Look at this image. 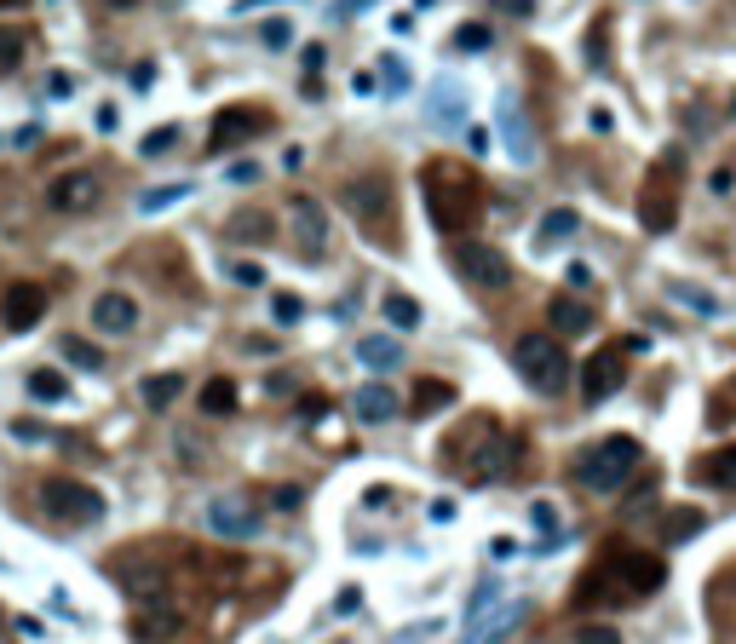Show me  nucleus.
Masks as SVG:
<instances>
[{
  "instance_id": "nucleus-55",
  "label": "nucleus",
  "mask_w": 736,
  "mask_h": 644,
  "mask_svg": "<svg viewBox=\"0 0 736 644\" xmlns=\"http://www.w3.org/2000/svg\"><path fill=\"white\" fill-rule=\"evenodd\" d=\"M0 621H6V616H0Z\"/></svg>"
},
{
  "instance_id": "nucleus-2",
  "label": "nucleus",
  "mask_w": 736,
  "mask_h": 644,
  "mask_svg": "<svg viewBox=\"0 0 736 644\" xmlns=\"http://www.w3.org/2000/svg\"><path fill=\"white\" fill-rule=\"evenodd\" d=\"M512 363H518V374H524L535 391H547V397H558V391L570 386V357L552 345V334H524V340L512 345Z\"/></svg>"
},
{
  "instance_id": "nucleus-7",
  "label": "nucleus",
  "mask_w": 736,
  "mask_h": 644,
  "mask_svg": "<svg viewBox=\"0 0 736 644\" xmlns=\"http://www.w3.org/2000/svg\"><path fill=\"white\" fill-rule=\"evenodd\" d=\"M207 529L219 541H253L259 535V512L242 495H219V501H207Z\"/></svg>"
},
{
  "instance_id": "nucleus-19",
  "label": "nucleus",
  "mask_w": 736,
  "mask_h": 644,
  "mask_svg": "<svg viewBox=\"0 0 736 644\" xmlns=\"http://www.w3.org/2000/svg\"><path fill=\"white\" fill-rule=\"evenodd\" d=\"M547 317H552V328H558V334H570V340L593 328V311H587L581 299H570V294H564V299H552V311H547Z\"/></svg>"
},
{
  "instance_id": "nucleus-50",
  "label": "nucleus",
  "mask_w": 736,
  "mask_h": 644,
  "mask_svg": "<svg viewBox=\"0 0 736 644\" xmlns=\"http://www.w3.org/2000/svg\"><path fill=\"white\" fill-rule=\"evenodd\" d=\"M271 501H276V512H294V506L305 501V495H299V489H276Z\"/></svg>"
},
{
  "instance_id": "nucleus-52",
  "label": "nucleus",
  "mask_w": 736,
  "mask_h": 644,
  "mask_svg": "<svg viewBox=\"0 0 736 644\" xmlns=\"http://www.w3.org/2000/svg\"><path fill=\"white\" fill-rule=\"evenodd\" d=\"M334 610H340V616H351V610H357V587H345V593L334 598Z\"/></svg>"
},
{
  "instance_id": "nucleus-35",
  "label": "nucleus",
  "mask_w": 736,
  "mask_h": 644,
  "mask_svg": "<svg viewBox=\"0 0 736 644\" xmlns=\"http://www.w3.org/2000/svg\"><path fill=\"white\" fill-rule=\"evenodd\" d=\"M259 41L271 46V52H288V46H294V23H288V18H271L265 29H259Z\"/></svg>"
},
{
  "instance_id": "nucleus-16",
  "label": "nucleus",
  "mask_w": 736,
  "mask_h": 644,
  "mask_svg": "<svg viewBox=\"0 0 736 644\" xmlns=\"http://www.w3.org/2000/svg\"><path fill=\"white\" fill-rule=\"evenodd\" d=\"M351 409H357V420H363V426H386L391 414H397V391L374 380V386H363L357 397H351Z\"/></svg>"
},
{
  "instance_id": "nucleus-10",
  "label": "nucleus",
  "mask_w": 736,
  "mask_h": 644,
  "mask_svg": "<svg viewBox=\"0 0 736 644\" xmlns=\"http://www.w3.org/2000/svg\"><path fill=\"white\" fill-rule=\"evenodd\" d=\"M345 207L357 213V219H374V225H386L391 219V184L386 179H351L345 184Z\"/></svg>"
},
{
  "instance_id": "nucleus-51",
  "label": "nucleus",
  "mask_w": 736,
  "mask_h": 644,
  "mask_svg": "<svg viewBox=\"0 0 736 644\" xmlns=\"http://www.w3.org/2000/svg\"><path fill=\"white\" fill-rule=\"evenodd\" d=\"M495 6H501V12H512V18H529V12H535V0H495Z\"/></svg>"
},
{
  "instance_id": "nucleus-1",
  "label": "nucleus",
  "mask_w": 736,
  "mask_h": 644,
  "mask_svg": "<svg viewBox=\"0 0 736 644\" xmlns=\"http://www.w3.org/2000/svg\"><path fill=\"white\" fill-rule=\"evenodd\" d=\"M633 472H639V443L633 437H604L598 449H587V455L575 460V478L587 483V489H598V495H616Z\"/></svg>"
},
{
  "instance_id": "nucleus-32",
  "label": "nucleus",
  "mask_w": 736,
  "mask_h": 644,
  "mask_svg": "<svg viewBox=\"0 0 736 644\" xmlns=\"http://www.w3.org/2000/svg\"><path fill=\"white\" fill-rule=\"evenodd\" d=\"M64 357H69L75 368H104V351H98L92 340H75V334L64 340Z\"/></svg>"
},
{
  "instance_id": "nucleus-15",
  "label": "nucleus",
  "mask_w": 736,
  "mask_h": 644,
  "mask_svg": "<svg viewBox=\"0 0 736 644\" xmlns=\"http://www.w3.org/2000/svg\"><path fill=\"white\" fill-rule=\"evenodd\" d=\"M179 627H184V616L173 610V604H150V610H138L133 616V639L138 644H167Z\"/></svg>"
},
{
  "instance_id": "nucleus-18",
  "label": "nucleus",
  "mask_w": 736,
  "mask_h": 644,
  "mask_svg": "<svg viewBox=\"0 0 736 644\" xmlns=\"http://www.w3.org/2000/svg\"><path fill=\"white\" fill-rule=\"evenodd\" d=\"M242 138H253V115H248V110H225L219 121H213V138H207V150L219 156V150L242 144Z\"/></svg>"
},
{
  "instance_id": "nucleus-5",
  "label": "nucleus",
  "mask_w": 736,
  "mask_h": 644,
  "mask_svg": "<svg viewBox=\"0 0 736 644\" xmlns=\"http://www.w3.org/2000/svg\"><path fill=\"white\" fill-rule=\"evenodd\" d=\"M455 271L472 282V288H483V294H501V288H512V259H506L501 248H489V242H455Z\"/></svg>"
},
{
  "instance_id": "nucleus-39",
  "label": "nucleus",
  "mask_w": 736,
  "mask_h": 644,
  "mask_svg": "<svg viewBox=\"0 0 736 644\" xmlns=\"http://www.w3.org/2000/svg\"><path fill=\"white\" fill-rule=\"evenodd\" d=\"M708 478H713V483H725V489H736V449H725V455H713V460H708Z\"/></svg>"
},
{
  "instance_id": "nucleus-31",
  "label": "nucleus",
  "mask_w": 736,
  "mask_h": 644,
  "mask_svg": "<svg viewBox=\"0 0 736 644\" xmlns=\"http://www.w3.org/2000/svg\"><path fill=\"white\" fill-rule=\"evenodd\" d=\"M23 58H29V41H23L18 29H0V75H12Z\"/></svg>"
},
{
  "instance_id": "nucleus-29",
  "label": "nucleus",
  "mask_w": 736,
  "mask_h": 644,
  "mask_svg": "<svg viewBox=\"0 0 736 644\" xmlns=\"http://www.w3.org/2000/svg\"><path fill=\"white\" fill-rule=\"evenodd\" d=\"M708 524V518H702V512H696V506H679V512H667V541H690V535H696V529Z\"/></svg>"
},
{
  "instance_id": "nucleus-42",
  "label": "nucleus",
  "mask_w": 736,
  "mask_h": 644,
  "mask_svg": "<svg viewBox=\"0 0 736 644\" xmlns=\"http://www.w3.org/2000/svg\"><path fill=\"white\" fill-rule=\"evenodd\" d=\"M225 184H259V161H230Z\"/></svg>"
},
{
  "instance_id": "nucleus-37",
  "label": "nucleus",
  "mask_w": 736,
  "mask_h": 644,
  "mask_svg": "<svg viewBox=\"0 0 736 644\" xmlns=\"http://www.w3.org/2000/svg\"><path fill=\"white\" fill-rule=\"evenodd\" d=\"M138 150H144V156H167V150H179V127H173V121H167V127H156V133L144 138Z\"/></svg>"
},
{
  "instance_id": "nucleus-46",
  "label": "nucleus",
  "mask_w": 736,
  "mask_h": 644,
  "mask_svg": "<svg viewBox=\"0 0 736 644\" xmlns=\"http://www.w3.org/2000/svg\"><path fill=\"white\" fill-rule=\"evenodd\" d=\"M35 144H41V127H35V121H23L18 133H12V150H35Z\"/></svg>"
},
{
  "instance_id": "nucleus-9",
  "label": "nucleus",
  "mask_w": 736,
  "mask_h": 644,
  "mask_svg": "<svg viewBox=\"0 0 736 644\" xmlns=\"http://www.w3.org/2000/svg\"><path fill=\"white\" fill-rule=\"evenodd\" d=\"M92 328H98V334H115V340H121V334H133V328H138V299L121 294V288L98 294V299H92Z\"/></svg>"
},
{
  "instance_id": "nucleus-28",
  "label": "nucleus",
  "mask_w": 736,
  "mask_h": 644,
  "mask_svg": "<svg viewBox=\"0 0 736 644\" xmlns=\"http://www.w3.org/2000/svg\"><path fill=\"white\" fill-rule=\"evenodd\" d=\"M271 236V219L265 213H236L230 219V242H265Z\"/></svg>"
},
{
  "instance_id": "nucleus-6",
  "label": "nucleus",
  "mask_w": 736,
  "mask_h": 644,
  "mask_svg": "<svg viewBox=\"0 0 736 644\" xmlns=\"http://www.w3.org/2000/svg\"><path fill=\"white\" fill-rule=\"evenodd\" d=\"M104 196V179L87 173V167H75V173H58V179L46 184V207L52 213H92Z\"/></svg>"
},
{
  "instance_id": "nucleus-40",
  "label": "nucleus",
  "mask_w": 736,
  "mask_h": 644,
  "mask_svg": "<svg viewBox=\"0 0 736 644\" xmlns=\"http://www.w3.org/2000/svg\"><path fill=\"white\" fill-rule=\"evenodd\" d=\"M443 633V621H420V627H403L391 644H426V639H437Z\"/></svg>"
},
{
  "instance_id": "nucleus-12",
  "label": "nucleus",
  "mask_w": 736,
  "mask_h": 644,
  "mask_svg": "<svg viewBox=\"0 0 736 644\" xmlns=\"http://www.w3.org/2000/svg\"><path fill=\"white\" fill-rule=\"evenodd\" d=\"M621 380H627V363H621V351H604L593 363L581 368V391H587V403H604V397H616Z\"/></svg>"
},
{
  "instance_id": "nucleus-38",
  "label": "nucleus",
  "mask_w": 736,
  "mask_h": 644,
  "mask_svg": "<svg viewBox=\"0 0 736 644\" xmlns=\"http://www.w3.org/2000/svg\"><path fill=\"white\" fill-rule=\"evenodd\" d=\"M230 282H236V288H259V282H265V265H259V259H236V265H230Z\"/></svg>"
},
{
  "instance_id": "nucleus-26",
  "label": "nucleus",
  "mask_w": 736,
  "mask_h": 644,
  "mask_svg": "<svg viewBox=\"0 0 736 644\" xmlns=\"http://www.w3.org/2000/svg\"><path fill=\"white\" fill-rule=\"evenodd\" d=\"M202 414H236V386H230L225 374L202 386Z\"/></svg>"
},
{
  "instance_id": "nucleus-44",
  "label": "nucleus",
  "mask_w": 736,
  "mask_h": 644,
  "mask_svg": "<svg viewBox=\"0 0 736 644\" xmlns=\"http://www.w3.org/2000/svg\"><path fill=\"white\" fill-rule=\"evenodd\" d=\"M581 644H621V633H616V627H604V621H598V627H581Z\"/></svg>"
},
{
  "instance_id": "nucleus-13",
  "label": "nucleus",
  "mask_w": 736,
  "mask_h": 644,
  "mask_svg": "<svg viewBox=\"0 0 736 644\" xmlns=\"http://www.w3.org/2000/svg\"><path fill=\"white\" fill-rule=\"evenodd\" d=\"M501 138H506V156L512 161H535V133L524 121V104L506 98V92H501Z\"/></svg>"
},
{
  "instance_id": "nucleus-4",
  "label": "nucleus",
  "mask_w": 736,
  "mask_h": 644,
  "mask_svg": "<svg viewBox=\"0 0 736 644\" xmlns=\"http://www.w3.org/2000/svg\"><path fill=\"white\" fill-rule=\"evenodd\" d=\"M598 581H587V587H604V598H644L662 587V558H644V552H616L604 570H593Z\"/></svg>"
},
{
  "instance_id": "nucleus-41",
  "label": "nucleus",
  "mask_w": 736,
  "mask_h": 644,
  "mask_svg": "<svg viewBox=\"0 0 736 644\" xmlns=\"http://www.w3.org/2000/svg\"><path fill=\"white\" fill-rule=\"evenodd\" d=\"M75 87H81V81H75L69 69H52V75H46V92H52V98H75Z\"/></svg>"
},
{
  "instance_id": "nucleus-33",
  "label": "nucleus",
  "mask_w": 736,
  "mask_h": 644,
  "mask_svg": "<svg viewBox=\"0 0 736 644\" xmlns=\"http://www.w3.org/2000/svg\"><path fill=\"white\" fill-rule=\"evenodd\" d=\"M271 317L282 322V328H294V322L305 317V299L299 294H271Z\"/></svg>"
},
{
  "instance_id": "nucleus-14",
  "label": "nucleus",
  "mask_w": 736,
  "mask_h": 644,
  "mask_svg": "<svg viewBox=\"0 0 736 644\" xmlns=\"http://www.w3.org/2000/svg\"><path fill=\"white\" fill-rule=\"evenodd\" d=\"M524 616H529V604H495L483 621H472V627H466V639H460V644H501Z\"/></svg>"
},
{
  "instance_id": "nucleus-47",
  "label": "nucleus",
  "mask_w": 736,
  "mask_h": 644,
  "mask_svg": "<svg viewBox=\"0 0 736 644\" xmlns=\"http://www.w3.org/2000/svg\"><path fill=\"white\" fill-rule=\"evenodd\" d=\"M529 518H535V524L547 529V535H558V512H552L547 501H535V506H529Z\"/></svg>"
},
{
  "instance_id": "nucleus-17",
  "label": "nucleus",
  "mask_w": 736,
  "mask_h": 644,
  "mask_svg": "<svg viewBox=\"0 0 736 644\" xmlns=\"http://www.w3.org/2000/svg\"><path fill=\"white\" fill-rule=\"evenodd\" d=\"M357 363L374 368V374H391V368L403 363V345L391 340V334H363L357 340Z\"/></svg>"
},
{
  "instance_id": "nucleus-22",
  "label": "nucleus",
  "mask_w": 736,
  "mask_h": 644,
  "mask_svg": "<svg viewBox=\"0 0 736 644\" xmlns=\"http://www.w3.org/2000/svg\"><path fill=\"white\" fill-rule=\"evenodd\" d=\"M179 391H184V374H150V380L138 386V397H144V409H167Z\"/></svg>"
},
{
  "instance_id": "nucleus-30",
  "label": "nucleus",
  "mask_w": 736,
  "mask_h": 644,
  "mask_svg": "<svg viewBox=\"0 0 736 644\" xmlns=\"http://www.w3.org/2000/svg\"><path fill=\"white\" fill-rule=\"evenodd\" d=\"M184 196H190V184H161V190H144V196H138V213H161V207L184 202Z\"/></svg>"
},
{
  "instance_id": "nucleus-43",
  "label": "nucleus",
  "mask_w": 736,
  "mask_h": 644,
  "mask_svg": "<svg viewBox=\"0 0 736 644\" xmlns=\"http://www.w3.org/2000/svg\"><path fill=\"white\" fill-rule=\"evenodd\" d=\"M12 437L18 443H46V426L41 420H12Z\"/></svg>"
},
{
  "instance_id": "nucleus-34",
  "label": "nucleus",
  "mask_w": 736,
  "mask_h": 644,
  "mask_svg": "<svg viewBox=\"0 0 736 644\" xmlns=\"http://www.w3.org/2000/svg\"><path fill=\"white\" fill-rule=\"evenodd\" d=\"M449 403V386L443 380H426V386L414 391V414H432V409H443Z\"/></svg>"
},
{
  "instance_id": "nucleus-25",
  "label": "nucleus",
  "mask_w": 736,
  "mask_h": 644,
  "mask_svg": "<svg viewBox=\"0 0 736 644\" xmlns=\"http://www.w3.org/2000/svg\"><path fill=\"white\" fill-rule=\"evenodd\" d=\"M575 230H581V213L575 207H552L547 219H541V242H570Z\"/></svg>"
},
{
  "instance_id": "nucleus-8",
  "label": "nucleus",
  "mask_w": 736,
  "mask_h": 644,
  "mask_svg": "<svg viewBox=\"0 0 736 644\" xmlns=\"http://www.w3.org/2000/svg\"><path fill=\"white\" fill-rule=\"evenodd\" d=\"M294 248L299 259H322L328 253V219H322V207L311 202V196H294Z\"/></svg>"
},
{
  "instance_id": "nucleus-20",
  "label": "nucleus",
  "mask_w": 736,
  "mask_h": 644,
  "mask_svg": "<svg viewBox=\"0 0 736 644\" xmlns=\"http://www.w3.org/2000/svg\"><path fill=\"white\" fill-rule=\"evenodd\" d=\"M380 311H386V322L397 328V334H414L420 317H426V311H420V299H409V294H386V299H380Z\"/></svg>"
},
{
  "instance_id": "nucleus-45",
  "label": "nucleus",
  "mask_w": 736,
  "mask_h": 644,
  "mask_svg": "<svg viewBox=\"0 0 736 644\" xmlns=\"http://www.w3.org/2000/svg\"><path fill=\"white\" fill-rule=\"evenodd\" d=\"M449 110H455V92H449V81H437V98H432V115H437V121H449Z\"/></svg>"
},
{
  "instance_id": "nucleus-24",
  "label": "nucleus",
  "mask_w": 736,
  "mask_h": 644,
  "mask_svg": "<svg viewBox=\"0 0 736 644\" xmlns=\"http://www.w3.org/2000/svg\"><path fill=\"white\" fill-rule=\"evenodd\" d=\"M667 299H679L690 311H702V317H719V299L708 288H696V282H667Z\"/></svg>"
},
{
  "instance_id": "nucleus-11",
  "label": "nucleus",
  "mask_w": 736,
  "mask_h": 644,
  "mask_svg": "<svg viewBox=\"0 0 736 644\" xmlns=\"http://www.w3.org/2000/svg\"><path fill=\"white\" fill-rule=\"evenodd\" d=\"M46 311V288L41 282H18V288H6V299H0V317H6V328H35Z\"/></svg>"
},
{
  "instance_id": "nucleus-54",
  "label": "nucleus",
  "mask_w": 736,
  "mask_h": 644,
  "mask_svg": "<svg viewBox=\"0 0 736 644\" xmlns=\"http://www.w3.org/2000/svg\"><path fill=\"white\" fill-rule=\"evenodd\" d=\"M110 6H138V0H110Z\"/></svg>"
},
{
  "instance_id": "nucleus-23",
  "label": "nucleus",
  "mask_w": 736,
  "mask_h": 644,
  "mask_svg": "<svg viewBox=\"0 0 736 644\" xmlns=\"http://www.w3.org/2000/svg\"><path fill=\"white\" fill-rule=\"evenodd\" d=\"M29 397H35V403H64L69 380L58 374V368H35V374H29Z\"/></svg>"
},
{
  "instance_id": "nucleus-36",
  "label": "nucleus",
  "mask_w": 736,
  "mask_h": 644,
  "mask_svg": "<svg viewBox=\"0 0 736 644\" xmlns=\"http://www.w3.org/2000/svg\"><path fill=\"white\" fill-rule=\"evenodd\" d=\"M455 46H460V52H489V23H460Z\"/></svg>"
},
{
  "instance_id": "nucleus-27",
  "label": "nucleus",
  "mask_w": 736,
  "mask_h": 644,
  "mask_svg": "<svg viewBox=\"0 0 736 644\" xmlns=\"http://www.w3.org/2000/svg\"><path fill=\"white\" fill-rule=\"evenodd\" d=\"M495 604H506V598H501V581L489 575V581H478V593H472V604H466V627H472V621H483Z\"/></svg>"
},
{
  "instance_id": "nucleus-48",
  "label": "nucleus",
  "mask_w": 736,
  "mask_h": 644,
  "mask_svg": "<svg viewBox=\"0 0 736 644\" xmlns=\"http://www.w3.org/2000/svg\"><path fill=\"white\" fill-rule=\"evenodd\" d=\"M92 121H98V133H115V127H121V115H115V104H98V115H92Z\"/></svg>"
},
{
  "instance_id": "nucleus-3",
  "label": "nucleus",
  "mask_w": 736,
  "mask_h": 644,
  "mask_svg": "<svg viewBox=\"0 0 736 644\" xmlns=\"http://www.w3.org/2000/svg\"><path fill=\"white\" fill-rule=\"evenodd\" d=\"M41 512L52 524H69V529H87L104 518V495L92 483H75V478H46L41 483Z\"/></svg>"
},
{
  "instance_id": "nucleus-49",
  "label": "nucleus",
  "mask_w": 736,
  "mask_h": 644,
  "mask_svg": "<svg viewBox=\"0 0 736 644\" xmlns=\"http://www.w3.org/2000/svg\"><path fill=\"white\" fill-rule=\"evenodd\" d=\"M587 127H593V133H616V115H610V110H598V104H593V115H587Z\"/></svg>"
},
{
  "instance_id": "nucleus-53",
  "label": "nucleus",
  "mask_w": 736,
  "mask_h": 644,
  "mask_svg": "<svg viewBox=\"0 0 736 644\" xmlns=\"http://www.w3.org/2000/svg\"><path fill=\"white\" fill-rule=\"evenodd\" d=\"M253 6H271V0H236V12H253Z\"/></svg>"
},
{
  "instance_id": "nucleus-21",
  "label": "nucleus",
  "mask_w": 736,
  "mask_h": 644,
  "mask_svg": "<svg viewBox=\"0 0 736 644\" xmlns=\"http://www.w3.org/2000/svg\"><path fill=\"white\" fill-rule=\"evenodd\" d=\"M639 213H644V225H650V230H667V225H673V190H667V167H662V184H656V190L639 202Z\"/></svg>"
}]
</instances>
